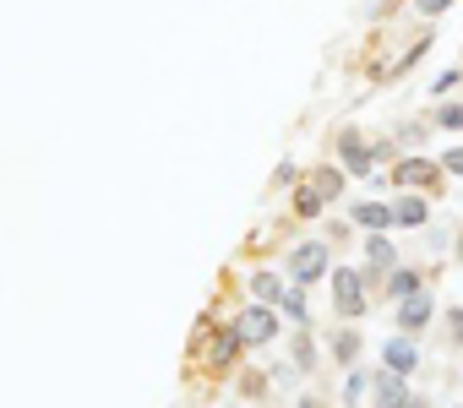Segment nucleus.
<instances>
[{"label":"nucleus","mask_w":463,"mask_h":408,"mask_svg":"<svg viewBox=\"0 0 463 408\" xmlns=\"http://www.w3.org/2000/svg\"><path fill=\"white\" fill-rule=\"evenodd\" d=\"M327 191H339V169H322L311 185H300V191H295V213H300V218H316Z\"/></svg>","instance_id":"nucleus-1"},{"label":"nucleus","mask_w":463,"mask_h":408,"mask_svg":"<svg viewBox=\"0 0 463 408\" xmlns=\"http://www.w3.org/2000/svg\"><path fill=\"white\" fill-rule=\"evenodd\" d=\"M333 305H339L344 316H360V310H365V294H360V272H349V267H339V272H333Z\"/></svg>","instance_id":"nucleus-2"},{"label":"nucleus","mask_w":463,"mask_h":408,"mask_svg":"<svg viewBox=\"0 0 463 408\" xmlns=\"http://www.w3.org/2000/svg\"><path fill=\"white\" fill-rule=\"evenodd\" d=\"M322 272H327V245H316V240L295 245V284H316Z\"/></svg>","instance_id":"nucleus-3"},{"label":"nucleus","mask_w":463,"mask_h":408,"mask_svg":"<svg viewBox=\"0 0 463 408\" xmlns=\"http://www.w3.org/2000/svg\"><path fill=\"white\" fill-rule=\"evenodd\" d=\"M240 344H268V337L279 332V321H273V310H262V305H251L245 316H240Z\"/></svg>","instance_id":"nucleus-4"},{"label":"nucleus","mask_w":463,"mask_h":408,"mask_svg":"<svg viewBox=\"0 0 463 408\" xmlns=\"http://www.w3.org/2000/svg\"><path fill=\"white\" fill-rule=\"evenodd\" d=\"M382 360H387V370H392V376H409V370L420 365V354H415L409 337H392V344L382 349Z\"/></svg>","instance_id":"nucleus-5"},{"label":"nucleus","mask_w":463,"mask_h":408,"mask_svg":"<svg viewBox=\"0 0 463 408\" xmlns=\"http://www.w3.org/2000/svg\"><path fill=\"white\" fill-rule=\"evenodd\" d=\"M436 316V305H431V294H409V300H399V321L415 332V327H425Z\"/></svg>","instance_id":"nucleus-6"},{"label":"nucleus","mask_w":463,"mask_h":408,"mask_svg":"<svg viewBox=\"0 0 463 408\" xmlns=\"http://www.w3.org/2000/svg\"><path fill=\"white\" fill-rule=\"evenodd\" d=\"M376 408H409L404 376H382V381H376Z\"/></svg>","instance_id":"nucleus-7"},{"label":"nucleus","mask_w":463,"mask_h":408,"mask_svg":"<svg viewBox=\"0 0 463 408\" xmlns=\"http://www.w3.org/2000/svg\"><path fill=\"white\" fill-rule=\"evenodd\" d=\"M344 158H349V169H355V174H371V169H376V153L360 142V136H344Z\"/></svg>","instance_id":"nucleus-8"},{"label":"nucleus","mask_w":463,"mask_h":408,"mask_svg":"<svg viewBox=\"0 0 463 408\" xmlns=\"http://www.w3.org/2000/svg\"><path fill=\"white\" fill-rule=\"evenodd\" d=\"M355 224H365V229H387V224H399V218H392V208H382V201H365V208H355Z\"/></svg>","instance_id":"nucleus-9"},{"label":"nucleus","mask_w":463,"mask_h":408,"mask_svg":"<svg viewBox=\"0 0 463 408\" xmlns=\"http://www.w3.org/2000/svg\"><path fill=\"white\" fill-rule=\"evenodd\" d=\"M425 213H431V208H425L420 196H404L399 208H392V218H399V224H409V229H420V224H425Z\"/></svg>","instance_id":"nucleus-10"},{"label":"nucleus","mask_w":463,"mask_h":408,"mask_svg":"<svg viewBox=\"0 0 463 408\" xmlns=\"http://www.w3.org/2000/svg\"><path fill=\"white\" fill-rule=\"evenodd\" d=\"M251 294H256V300H284V289H279L273 272H256V278H251Z\"/></svg>","instance_id":"nucleus-11"},{"label":"nucleus","mask_w":463,"mask_h":408,"mask_svg":"<svg viewBox=\"0 0 463 408\" xmlns=\"http://www.w3.org/2000/svg\"><path fill=\"white\" fill-rule=\"evenodd\" d=\"M399 180H404V185H420V180H431V164H425V158H404V164H399Z\"/></svg>","instance_id":"nucleus-12"},{"label":"nucleus","mask_w":463,"mask_h":408,"mask_svg":"<svg viewBox=\"0 0 463 408\" xmlns=\"http://www.w3.org/2000/svg\"><path fill=\"white\" fill-rule=\"evenodd\" d=\"M235 349H240V332H224L219 344H213V365H229V360H235Z\"/></svg>","instance_id":"nucleus-13"},{"label":"nucleus","mask_w":463,"mask_h":408,"mask_svg":"<svg viewBox=\"0 0 463 408\" xmlns=\"http://www.w3.org/2000/svg\"><path fill=\"white\" fill-rule=\"evenodd\" d=\"M392 294H399V300H409L415 289H420V278H415V272H392V284H387Z\"/></svg>","instance_id":"nucleus-14"},{"label":"nucleus","mask_w":463,"mask_h":408,"mask_svg":"<svg viewBox=\"0 0 463 408\" xmlns=\"http://www.w3.org/2000/svg\"><path fill=\"white\" fill-rule=\"evenodd\" d=\"M365 251H371V261H376V267H392V245H387L382 234H371V245H365Z\"/></svg>","instance_id":"nucleus-15"},{"label":"nucleus","mask_w":463,"mask_h":408,"mask_svg":"<svg viewBox=\"0 0 463 408\" xmlns=\"http://www.w3.org/2000/svg\"><path fill=\"white\" fill-rule=\"evenodd\" d=\"M365 381H371V376H360V370H355V376H349V387H344V397H349V408H355V403H360V397H365Z\"/></svg>","instance_id":"nucleus-16"},{"label":"nucleus","mask_w":463,"mask_h":408,"mask_svg":"<svg viewBox=\"0 0 463 408\" xmlns=\"http://www.w3.org/2000/svg\"><path fill=\"white\" fill-rule=\"evenodd\" d=\"M442 125H447V131H463V104H447V109H442Z\"/></svg>","instance_id":"nucleus-17"},{"label":"nucleus","mask_w":463,"mask_h":408,"mask_svg":"<svg viewBox=\"0 0 463 408\" xmlns=\"http://www.w3.org/2000/svg\"><path fill=\"white\" fill-rule=\"evenodd\" d=\"M284 310H289V316H295V321H305V300H300V294H295V289H289V294H284Z\"/></svg>","instance_id":"nucleus-18"},{"label":"nucleus","mask_w":463,"mask_h":408,"mask_svg":"<svg viewBox=\"0 0 463 408\" xmlns=\"http://www.w3.org/2000/svg\"><path fill=\"white\" fill-rule=\"evenodd\" d=\"M442 164H447V169H452V174H463V148H452V153H447V158H442Z\"/></svg>","instance_id":"nucleus-19"},{"label":"nucleus","mask_w":463,"mask_h":408,"mask_svg":"<svg viewBox=\"0 0 463 408\" xmlns=\"http://www.w3.org/2000/svg\"><path fill=\"white\" fill-rule=\"evenodd\" d=\"M447 6H452V0H420V12H425V17H436V12H447Z\"/></svg>","instance_id":"nucleus-20"},{"label":"nucleus","mask_w":463,"mask_h":408,"mask_svg":"<svg viewBox=\"0 0 463 408\" xmlns=\"http://www.w3.org/2000/svg\"><path fill=\"white\" fill-rule=\"evenodd\" d=\"M409 408H425V403H420V397H409Z\"/></svg>","instance_id":"nucleus-21"}]
</instances>
